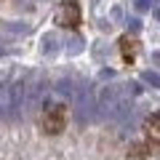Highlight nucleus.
<instances>
[{
  "instance_id": "obj_11",
  "label": "nucleus",
  "mask_w": 160,
  "mask_h": 160,
  "mask_svg": "<svg viewBox=\"0 0 160 160\" xmlns=\"http://www.w3.org/2000/svg\"><path fill=\"white\" fill-rule=\"evenodd\" d=\"M133 6H136L139 11H147L149 6H155V0H133Z\"/></svg>"
},
{
  "instance_id": "obj_1",
  "label": "nucleus",
  "mask_w": 160,
  "mask_h": 160,
  "mask_svg": "<svg viewBox=\"0 0 160 160\" xmlns=\"http://www.w3.org/2000/svg\"><path fill=\"white\" fill-rule=\"evenodd\" d=\"M139 93L136 83H115L104 86L96 96V112L107 120H126L133 109V96Z\"/></svg>"
},
{
  "instance_id": "obj_13",
  "label": "nucleus",
  "mask_w": 160,
  "mask_h": 160,
  "mask_svg": "<svg viewBox=\"0 0 160 160\" xmlns=\"http://www.w3.org/2000/svg\"><path fill=\"white\" fill-rule=\"evenodd\" d=\"M0 53H3V48H0Z\"/></svg>"
},
{
  "instance_id": "obj_2",
  "label": "nucleus",
  "mask_w": 160,
  "mask_h": 160,
  "mask_svg": "<svg viewBox=\"0 0 160 160\" xmlns=\"http://www.w3.org/2000/svg\"><path fill=\"white\" fill-rule=\"evenodd\" d=\"M27 102L24 83H0V118H16Z\"/></svg>"
},
{
  "instance_id": "obj_7",
  "label": "nucleus",
  "mask_w": 160,
  "mask_h": 160,
  "mask_svg": "<svg viewBox=\"0 0 160 160\" xmlns=\"http://www.w3.org/2000/svg\"><path fill=\"white\" fill-rule=\"evenodd\" d=\"M120 48H123V59H126L128 64L136 59V51H139V46H136V40H131V38H123L120 40Z\"/></svg>"
},
{
  "instance_id": "obj_8",
  "label": "nucleus",
  "mask_w": 160,
  "mask_h": 160,
  "mask_svg": "<svg viewBox=\"0 0 160 160\" xmlns=\"http://www.w3.org/2000/svg\"><path fill=\"white\" fill-rule=\"evenodd\" d=\"M147 136L160 144V115H152V118L147 120Z\"/></svg>"
},
{
  "instance_id": "obj_3",
  "label": "nucleus",
  "mask_w": 160,
  "mask_h": 160,
  "mask_svg": "<svg viewBox=\"0 0 160 160\" xmlns=\"http://www.w3.org/2000/svg\"><path fill=\"white\" fill-rule=\"evenodd\" d=\"M69 102H72V107L78 109V118H80V120L93 118V112H96V99H93V91H91L88 83H78Z\"/></svg>"
},
{
  "instance_id": "obj_12",
  "label": "nucleus",
  "mask_w": 160,
  "mask_h": 160,
  "mask_svg": "<svg viewBox=\"0 0 160 160\" xmlns=\"http://www.w3.org/2000/svg\"><path fill=\"white\" fill-rule=\"evenodd\" d=\"M155 16H158V22H160V6H158V8H155Z\"/></svg>"
},
{
  "instance_id": "obj_9",
  "label": "nucleus",
  "mask_w": 160,
  "mask_h": 160,
  "mask_svg": "<svg viewBox=\"0 0 160 160\" xmlns=\"http://www.w3.org/2000/svg\"><path fill=\"white\" fill-rule=\"evenodd\" d=\"M56 51V38L53 35H46L43 38V53H53Z\"/></svg>"
},
{
  "instance_id": "obj_5",
  "label": "nucleus",
  "mask_w": 160,
  "mask_h": 160,
  "mask_svg": "<svg viewBox=\"0 0 160 160\" xmlns=\"http://www.w3.org/2000/svg\"><path fill=\"white\" fill-rule=\"evenodd\" d=\"M56 22L64 24V27H78V22H80V6L75 3V0H64V6L59 8V13H56Z\"/></svg>"
},
{
  "instance_id": "obj_10",
  "label": "nucleus",
  "mask_w": 160,
  "mask_h": 160,
  "mask_svg": "<svg viewBox=\"0 0 160 160\" xmlns=\"http://www.w3.org/2000/svg\"><path fill=\"white\" fill-rule=\"evenodd\" d=\"M144 80H147V83H152L155 88L160 86V75H158V72H144Z\"/></svg>"
},
{
  "instance_id": "obj_6",
  "label": "nucleus",
  "mask_w": 160,
  "mask_h": 160,
  "mask_svg": "<svg viewBox=\"0 0 160 160\" xmlns=\"http://www.w3.org/2000/svg\"><path fill=\"white\" fill-rule=\"evenodd\" d=\"M46 96V83H35V86H27V102H24V107L35 109L40 104V99Z\"/></svg>"
},
{
  "instance_id": "obj_4",
  "label": "nucleus",
  "mask_w": 160,
  "mask_h": 160,
  "mask_svg": "<svg viewBox=\"0 0 160 160\" xmlns=\"http://www.w3.org/2000/svg\"><path fill=\"white\" fill-rule=\"evenodd\" d=\"M67 123V112H64V104H51L48 109H43L40 115V128L46 133H59Z\"/></svg>"
}]
</instances>
